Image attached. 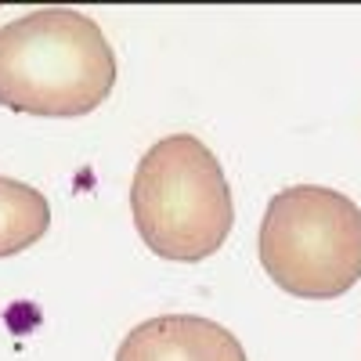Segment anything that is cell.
<instances>
[{
	"label": "cell",
	"instance_id": "obj_1",
	"mask_svg": "<svg viewBox=\"0 0 361 361\" xmlns=\"http://www.w3.org/2000/svg\"><path fill=\"white\" fill-rule=\"evenodd\" d=\"M116 87L105 33L73 8H40L0 29V105L25 116H87Z\"/></svg>",
	"mask_w": 361,
	"mask_h": 361
},
{
	"label": "cell",
	"instance_id": "obj_3",
	"mask_svg": "<svg viewBox=\"0 0 361 361\" xmlns=\"http://www.w3.org/2000/svg\"><path fill=\"white\" fill-rule=\"evenodd\" d=\"M267 279L300 300H336L361 282V209L322 185L282 188L260 221Z\"/></svg>",
	"mask_w": 361,
	"mask_h": 361
},
{
	"label": "cell",
	"instance_id": "obj_2",
	"mask_svg": "<svg viewBox=\"0 0 361 361\" xmlns=\"http://www.w3.org/2000/svg\"><path fill=\"white\" fill-rule=\"evenodd\" d=\"M130 214L156 257L195 264L224 246L235 202L217 156L195 134H170L137 163Z\"/></svg>",
	"mask_w": 361,
	"mask_h": 361
},
{
	"label": "cell",
	"instance_id": "obj_4",
	"mask_svg": "<svg viewBox=\"0 0 361 361\" xmlns=\"http://www.w3.org/2000/svg\"><path fill=\"white\" fill-rule=\"evenodd\" d=\"M116 361H246L224 325L199 314H159L130 329Z\"/></svg>",
	"mask_w": 361,
	"mask_h": 361
},
{
	"label": "cell",
	"instance_id": "obj_5",
	"mask_svg": "<svg viewBox=\"0 0 361 361\" xmlns=\"http://www.w3.org/2000/svg\"><path fill=\"white\" fill-rule=\"evenodd\" d=\"M51 228L47 199L22 185V180L0 177V257H15L29 246H37Z\"/></svg>",
	"mask_w": 361,
	"mask_h": 361
}]
</instances>
